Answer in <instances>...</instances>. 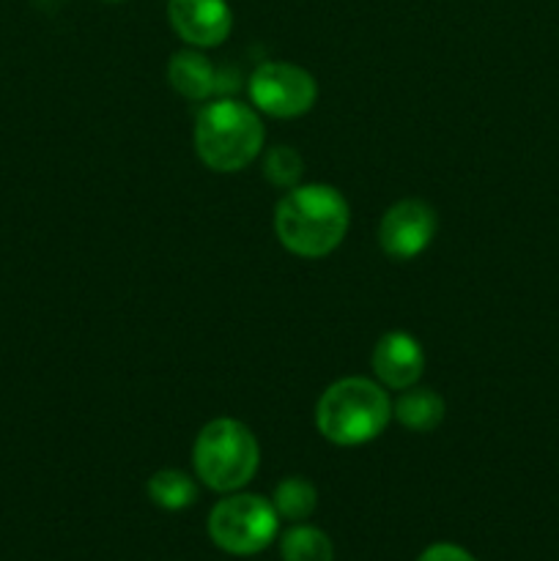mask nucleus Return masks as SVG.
<instances>
[{"instance_id":"nucleus-1","label":"nucleus","mask_w":559,"mask_h":561,"mask_svg":"<svg viewBox=\"0 0 559 561\" xmlns=\"http://www.w3.org/2000/svg\"><path fill=\"white\" fill-rule=\"evenodd\" d=\"M349 225V201L329 184H299L274 206V236L299 257H327L343 244Z\"/></svg>"},{"instance_id":"nucleus-2","label":"nucleus","mask_w":559,"mask_h":561,"mask_svg":"<svg viewBox=\"0 0 559 561\" xmlns=\"http://www.w3.org/2000/svg\"><path fill=\"white\" fill-rule=\"evenodd\" d=\"M392 420L387 389L367 378H340L323 389L316 403V427L338 447H360L384 433Z\"/></svg>"},{"instance_id":"nucleus-3","label":"nucleus","mask_w":559,"mask_h":561,"mask_svg":"<svg viewBox=\"0 0 559 561\" xmlns=\"http://www.w3.org/2000/svg\"><path fill=\"white\" fill-rule=\"evenodd\" d=\"M263 121L250 104L236 99H214L195 118V151L206 168L217 173H239L263 151Z\"/></svg>"},{"instance_id":"nucleus-4","label":"nucleus","mask_w":559,"mask_h":561,"mask_svg":"<svg viewBox=\"0 0 559 561\" xmlns=\"http://www.w3.org/2000/svg\"><path fill=\"white\" fill-rule=\"evenodd\" d=\"M192 463L203 485L217 493H236L255 477L261 447L244 422L219 416L197 433Z\"/></svg>"},{"instance_id":"nucleus-5","label":"nucleus","mask_w":559,"mask_h":561,"mask_svg":"<svg viewBox=\"0 0 559 561\" xmlns=\"http://www.w3.org/2000/svg\"><path fill=\"white\" fill-rule=\"evenodd\" d=\"M280 515L269 499L255 493H230L208 513V537L230 557H255L277 537Z\"/></svg>"},{"instance_id":"nucleus-6","label":"nucleus","mask_w":559,"mask_h":561,"mask_svg":"<svg viewBox=\"0 0 559 561\" xmlns=\"http://www.w3.org/2000/svg\"><path fill=\"white\" fill-rule=\"evenodd\" d=\"M250 99L255 110L272 118H299L318 99L312 75L288 60H266L250 77Z\"/></svg>"},{"instance_id":"nucleus-7","label":"nucleus","mask_w":559,"mask_h":561,"mask_svg":"<svg viewBox=\"0 0 559 561\" xmlns=\"http://www.w3.org/2000/svg\"><path fill=\"white\" fill-rule=\"evenodd\" d=\"M436 211L425 201L406 197L384 211L378 225V244L395 261H414L436 239Z\"/></svg>"},{"instance_id":"nucleus-8","label":"nucleus","mask_w":559,"mask_h":561,"mask_svg":"<svg viewBox=\"0 0 559 561\" xmlns=\"http://www.w3.org/2000/svg\"><path fill=\"white\" fill-rule=\"evenodd\" d=\"M168 20L190 47H219L230 36L228 0H168Z\"/></svg>"},{"instance_id":"nucleus-9","label":"nucleus","mask_w":559,"mask_h":561,"mask_svg":"<svg viewBox=\"0 0 559 561\" xmlns=\"http://www.w3.org/2000/svg\"><path fill=\"white\" fill-rule=\"evenodd\" d=\"M373 373L384 389H409L425 373V351L409 332H387L373 348Z\"/></svg>"},{"instance_id":"nucleus-10","label":"nucleus","mask_w":559,"mask_h":561,"mask_svg":"<svg viewBox=\"0 0 559 561\" xmlns=\"http://www.w3.org/2000/svg\"><path fill=\"white\" fill-rule=\"evenodd\" d=\"M168 82L179 96L190 99V102H206L212 93L219 91L217 69L195 47L181 49V53H175L170 58Z\"/></svg>"},{"instance_id":"nucleus-11","label":"nucleus","mask_w":559,"mask_h":561,"mask_svg":"<svg viewBox=\"0 0 559 561\" xmlns=\"http://www.w3.org/2000/svg\"><path fill=\"white\" fill-rule=\"evenodd\" d=\"M444 414H447V405L444 398L436 389L427 387H409L403 389V394L398 398V403H392V416L406 427V431L414 433H431L442 425Z\"/></svg>"},{"instance_id":"nucleus-12","label":"nucleus","mask_w":559,"mask_h":561,"mask_svg":"<svg viewBox=\"0 0 559 561\" xmlns=\"http://www.w3.org/2000/svg\"><path fill=\"white\" fill-rule=\"evenodd\" d=\"M148 496L157 507L168 510V513H179L190 504L197 502V485L186 471L179 469H162L148 480L146 485Z\"/></svg>"},{"instance_id":"nucleus-13","label":"nucleus","mask_w":559,"mask_h":561,"mask_svg":"<svg viewBox=\"0 0 559 561\" xmlns=\"http://www.w3.org/2000/svg\"><path fill=\"white\" fill-rule=\"evenodd\" d=\"M272 504L274 510H277L280 518L301 524V520H307L316 513L318 491L307 477H285V480L277 482V488H274Z\"/></svg>"},{"instance_id":"nucleus-14","label":"nucleus","mask_w":559,"mask_h":561,"mask_svg":"<svg viewBox=\"0 0 559 561\" xmlns=\"http://www.w3.org/2000/svg\"><path fill=\"white\" fill-rule=\"evenodd\" d=\"M280 557L283 561H332L334 548L321 529L296 524L280 537Z\"/></svg>"},{"instance_id":"nucleus-15","label":"nucleus","mask_w":559,"mask_h":561,"mask_svg":"<svg viewBox=\"0 0 559 561\" xmlns=\"http://www.w3.org/2000/svg\"><path fill=\"white\" fill-rule=\"evenodd\" d=\"M301 173H305V159L290 146L269 148L266 157H263V175L277 190H294V186H299Z\"/></svg>"},{"instance_id":"nucleus-16","label":"nucleus","mask_w":559,"mask_h":561,"mask_svg":"<svg viewBox=\"0 0 559 561\" xmlns=\"http://www.w3.org/2000/svg\"><path fill=\"white\" fill-rule=\"evenodd\" d=\"M417 561H477L466 548L453 546V542H436V546L425 548Z\"/></svg>"},{"instance_id":"nucleus-17","label":"nucleus","mask_w":559,"mask_h":561,"mask_svg":"<svg viewBox=\"0 0 559 561\" xmlns=\"http://www.w3.org/2000/svg\"><path fill=\"white\" fill-rule=\"evenodd\" d=\"M107 3H124V0H107Z\"/></svg>"}]
</instances>
